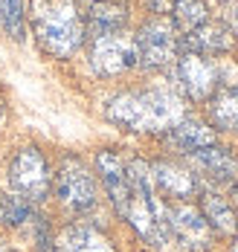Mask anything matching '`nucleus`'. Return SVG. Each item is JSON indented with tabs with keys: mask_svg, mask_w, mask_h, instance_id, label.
Here are the masks:
<instances>
[{
	"mask_svg": "<svg viewBox=\"0 0 238 252\" xmlns=\"http://www.w3.org/2000/svg\"><path fill=\"white\" fill-rule=\"evenodd\" d=\"M105 116L134 133H166L183 119V99L166 87L119 93L105 104Z\"/></svg>",
	"mask_w": 238,
	"mask_h": 252,
	"instance_id": "obj_1",
	"label": "nucleus"
},
{
	"mask_svg": "<svg viewBox=\"0 0 238 252\" xmlns=\"http://www.w3.org/2000/svg\"><path fill=\"white\" fill-rule=\"evenodd\" d=\"M90 64L99 76H119L131 67H139L136 55V41L128 29L107 32L99 38H90Z\"/></svg>",
	"mask_w": 238,
	"mask_h": 252,
	"instance_id": "obj_5",
	"label": "nucleus"
},
{
	"mask_svg": "<svg viewBox=\"0 0 238 252\" xmlns=\"http://www.w3.org/2000/svg\"><path fill=\"white\" fill-rule=\"evenodd\" d=\"M96 171L105 183V191L113 209L125 218L128 212V200H131V186H128V174H125V162L113 151H99L96 154Z\"/></svg>",
	"mask_w": 238,
	"mask_h": 252,
	"instance_id": "obj_9",
	"label": "nucleus"
},
{
	"mask_svg": "<svg viewBox=\"0 0 238 252\" xmlns=\"http://www.w3.org/2000/svg\"><path fill=\"white\" fill-rule=\"evenodd\" d=\"M177 84L192 101H206L218 90V67L209 55L186 52L177 58Z\"/></svg>",
	"mask_w": 238,
	"mask_h": 252,
	"instance_id": "obj_8",
	"label": "nucleus"
},
{
	"mask_svg": "<svg viewBox=\"0 0 238 252\" xmlns=\"http://www.w3.org/2000/svg\"><path fill=\"white\" fill-rule=\"evenodd\" d=\"M233 252H238V238H236V244H233Z\"/></svg>",
	"mask_w": 238,
	"mask_h": 252,
	"instance_id": "obj_23",
	"label": "nucleus"
},
{
	"mask_svg": "<svg viewBox=\"0 0 238 252\" xmlns=\"http://www.w3.org/2000/svg\"><path fill=\"white\" fill-rule=\"evenodd\" d=\"M151 177H154V189H160L169 197H177V200L195 197L198 189H201L198 177L192 174L189 168L177 165V162H166V159L151 165Z\"/></svg>",
	"mask_w": 238,
	"mask_h": 252,
	"instance_id": "obj_10",
	"label": "nucleus"
},
{
	"mask_svg": "<svg viewBox=\"0 0 238 252\" xmlns=\"http://www.w3.org/2000/svg\"><path fill=\"white\" fill-rule=\"evenodd\" d=\"M32 218V203L18 194H0V223L6 226H24Z\"/></svg>",
	"mask_w": 238,
	"mask_h": 252,
	"instance_id": "obj_19",
	"label": "nucleus"
},
{
	"mask_svg": "<svg viewBox=\"0 0 238 252\" xmlns=\"http://www.w3.org/2000/svg\"><path fill=\"white\" fill-rule=\"evenodd\" d=\"M227 26L233 35H238V0H230V6H227Z\"/></svg>",
	"mask_w": 238,
	"mask_h": 252,
	"instance_id": "obj_21",
	"label": "nucleus"
},
{
	"mask_svg": "<svg viewBox=\"0 0 238 252\" xmlns=\"http://www.w3.org/2000/svg\"><path fill=\"white\" fill-rule=\"evenodd\" d=\"M128 24V9L116 0H99V3H90V12L84 18V32L90 38H99L107 32H119Z\"/></svg>",
	"mask_w": 238,
	"mask_h": 252,
	"instance_id": "obj_12",
	"label": "nucleus"
},
{
	"mask_svg": "<svg viewBox=\"0 0 238 252\" xmlns=\"http://www.w3.org/2000/svg\"><path fill=\"white\" fill-rule=\"evenodd\" d=\"M201 212H204L206 223H209L215 232H221V235H233V232L238 229L236 209L224 200L221 194H212V191L204 194V197H201Z\"/></svg>",
	"mask_w": 238,
	"mask_h": 252,
	"instance_id": "obj_16",
	"label": "nucleus"
},
{
	"mask_svg": "<svg viewBox=\"0 0 238 252\" xmlns=\"http://www.w3.org/2000/svg\"><path fill=\"white\" fill-rule=\"evenodd\" d=\"M53 189L58 194V200L64 203L70 212H90L96 200H99V191H96V180L87 171V165L76 159V157H64L61 165H58V174L53 180Z\"/></svg>",
	"mask_w": 238,
	"mask_h": 252,
	"instance_id": "obj_4",
	"label": "nucleus"
},
{
	"mask_svg": "<svg viewBox=\"0 0 238 252\" xmlns=\"http://www.w3.org/2000/svg\"><path fill=\"white\" fill-rule=\"evenodd\" d=\"M0 122H3V101H0Z\"/></svg>",
	"mask_w": 238,
	"mask_h": 252,
	"instance_id": "obj_22",
	"label": "nucleus"
},
{
	"mask_svg": "<svg viewBox=\"0 0 238 252\" xmlns=\"http://www.w3.org/2000/svg\"><path fill=\"white\" fill-rule=\"evenodd\" d=\"M9 189L12 194L24 197L29 203H38L50 194V186H53V174H50V165L44 159V154L38 148H21V151L12 157L9 162Z\"/></svg>",
	"mask_w": 238,
	"mask_h": 252,
	"instance_id": "obj_3",
	"label": "nucleus"
},
{
	"mask_svg": "<svg viewBox=\"0 0 238 252\" xmlns=\"http://www.w3.org/2000/svg\"><path fill=\"white\" fill-rule=\"evenodd\" d=\"M233 47V32L230 26L224 24H206L192 29L186 35V50L198 52V55H218V52H227Z\"/></svg>",
	"mask_w": 238,
	"mask_h": 252,
	"instance_id": "obj_13",
	"label": "nucleus"
},
{
	"mask_svg": "<svg viewBox=\"0 0 238 252\" xmlns=\"http://www.w3.org/2000/svg\"><path fill=\"white\" fill-rule=\"evenodd\" d=\"M0 21H3V29L15 41H24V0H3L0 3Z\"/></svg>",
	"mask_w": 238,
	"mask_h": 252,
	"instance_id": "obj_20",
	"label": "nucleus"
},
{
	"mask_svg": "<svg viewBox=\"0 0 238 252\" xmlns=\"http://www.w3.org/2000/svg\"><path fill=\"white\" fill-rule=\"evenodd\" d=\"M29 21L41 50L53 58H70L84 44V18L73 0H35Z\"/></svg>",
	"mask_w": 238,
	"mask_h": 252,
	"instance_id": "obj_2",
	"label": "nucleus"
},
{
	"mask_svg": "<svg viewBox=\"0 0 238 252\" xmlns=\"http://www.w3.org/2000/svg\"><path fill=\"white\" fill-rule=\"evenodd\" d=\"M0 252H9V250H0Z\"/></svg>",
	"mask_w": 238,
	"mask_h": 252,
	"instance_id": "obj_24",
	"label": "nucleus"
},
{
	"mask_svg": "<svg viewBox=\"0 0 238 252\" xmlns=\"http://www.w3.org/2000/svg\"><path fill=\"white\" fill-rule=\"evenodd\" d=\"M134 41H136L139 67H145V70H160V67L171 64L177 55V29L169 18L145 21L139 26V32L134 35Z\"/></svg>",
	"mask_w": 238,
	"mask_h": 252,
	"instance_id": "obj_6",
	"label": "nucleus"
},
{
	"mask_svg": "<svg viewBox=\"0 0 238 252\" xmlns=\"http://www.w3.org/2000/svg\"><path fill=\"white\" fill-rule=\"evenodd\" d=\"M206 18H209V12H206L204 0H174V6H171V24L183 35H189L198 26H204Z\"/></svg>",
	"mask_w": 238,
	"mask_h": 252,
	"instance_id": "obj_18",
	"label": "nucleus"
},
{
	"mask_svg": "<svg viewBox=\"0 0 238 252\" xmlns=\"http://www.w3.org/2000/svg\"><path fill=\"white\" fill-rule=\"evenodd\" d=\"M209 119L218 130H238V90L227 87L209 99Z\"/></svg>",
	"mask_w": 238,
	"mask_h": 252,
	"instance_id": "obj_17",
	"label": "nucleus"
},
{
	"mask_svg": "<svg viewBox=\"0 0 238 252\" xmlns=\"http://www.w3.org/2000/svg\"><path fill=\"white\" fill-rule=\"evenodd\" d=\"M166 220L171 229V238L189 252H204L212 244V226L206 223L204 212L189 206V203H177L171 209H166Z\"/></svg>",
	"mask_w": 238,
	"mask_h": 252,
	"instance_id": "obj_7",
	"label": "nucleus"
},
{
	"mask_svg": "<svg viewBox=\"0 0 238 252\" xmlns=\"http://www.w3.org/2000/svg\"><path fill=\"white\" fill-rule=\"evenodd\" d=\"M169 142L177 148V151H186V154H195L201 148H209L215 145V130H212L206 122L201 119H180L177 125L169 130Z\"/></svg>",
	"mask_w": 238,
	"mask_h": 252,
	"instance_id": "obj_14",
	"label": "nucleus"
},
{
	"mask_svg": "<svg viewBox=\"0 0 238 252\" xmlns=\"http://www.w3.org/2000/svg\"><path fill=\"white\" fill-rule=\"evenodd\" d=\"M55 252H113V244L96 226L76 223V226H67L55 238Z\"/></svg>",
	"mask_w": 238,
	"mask_h": 252,
	"instance_id": "obj_11",
	"label": "nucleus"
},
{
	"mask_svg": "<svg viewBox=\"0 0 238 252\" xmlns=\"http://www.w3.org/2000/svg\"><path fill=\"white\" fill-rule=\"evenodd\" d=\"M192 159H195V165L198 168H204L212 180H218V183H230L238 171V162L236 157L227 151V148H218V145H209V148H201V151L189 154Z\"/></svg>",
	"mask_w": 238,
	"mask_h": 252,
	"instance_id": "obj_15",
	"label": "nucleus"
}]
</instances>
